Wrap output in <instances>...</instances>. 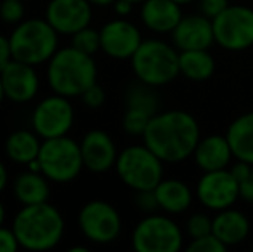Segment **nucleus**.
I'll list each match as a JSON object with an SVG mask.
<instances>
[{"label": "nucleus", "mask_w": 253, "mask_h": 252, "mask_svg": "<svg viewBox=\"0 0 253 252\" xmlns=\"http://www.w3.org/2000/svg\"><path fill=\"white\" fill-rule=\"evenodd\" d=\"M141 138L164 162L174 164L191 157L202 137L200 126L193 114L172 109L152 116Z\"/></svg>", "instance_id": "f257e3e1"}, {"label": "nucleus", "mask_w": 253, "mask_h": 252, "mask_svg": "<svg viewBox=\"0 0 253 252\" xmlns=\"http://www.w3.org/2000/svg\"><path fill=\"white\" fill-rule=\"evenodd\" d=\"M10 226L23 249L38 252L57 247L66 232L62 212L48 202L23 205Z\"/></svg>", "instance_id": "f03ea898"}, {"label": "nucleus", "mask_w": 253, "mask_h": 252, "mask_svg": "<svg viewBox=\"0 0 253 252\" xmlns=\"http://www.w3.org/2000/svg\"><path fill=\"white\" fill-rule=\"evenodd\" d=\"M97 62L93 55L74 49L62 47L47 62V83L53 94L64 97H81L88 87L97 83Z\"/></svg>", "instance_id": "7ed1b4c3"}, {"label": "nucleus", "mask_w": 253, "mask_h": 252, "mask_svg": "<svg viewBox=\"0 0 253 252\" xmlns=\"http://www.w3.org/2000/svg\"><path fill=\"white\" fill-rule=\"evenodd\" d=\"M10 50L12 59L21 62L40 66L47 64L59 50V33L47 19H24L10 31Z\"/></svg>", "instance_id": "20e7f679"}, {"label": "nucleus", "mask_w": 253, "mask_h": 252, "mask_svg": "<svg viewBox=\"0 0 253 252\" xmlns=\"http://www.w3.org/2000/svg\"><path fill=\"white\" fill-rule=\"evenodd\" d=\"M129 61L136 80L155 88L170 83L181 74L179 50L174 45L157 38L141 42Z\"/></svg>", "instance_id": "39448f33"}, {"label": "nucleus", "mask_w": 253, "mask_h": 252, "mask_svg": "<svg viewBox=\"0 0 253 252\" xmlns=\"http://www.w3.org/2000/svg\"><path fill=\"white\" fill-rule=\"evenodd\" d=\"M119 180L131 190H153L164 180V161L147 145H129L117 155Z\"/></svg>", "instance_id": "423d86ee"}, {"label": "nucleus", "mask_w": 253, "mask_h": 252, "mask_svg": "<svg viewBox=\"0 0 253 252\" xmlns=\"http://www.w3.org/2000/svg\"><path fill=\"white\" fill-rule=\"evenodd\" d=\"M38 161L42 173L52 183H71L84 169L80 142L67 135L42 140Z\"/></svg>", "instance_id": "0eeeda50"}, {"label": "nucleus", "mask_w": 253, "mask_h": 252, "mask_svg": "<svg viewBox=\"0 0 253 252\" xmlns=\"http://www.w3.org/2000/svg\"><path fill=\"white\" fill-rule=\"evenodd\" d=\"M131 246L136 252H177L183 247V230L170 214L152 212L134 226Z\"/></svg>", "instance_id": "6e6552de"}, {"label": "nucleus", "mask_w": 253, "mask_h": 252, "mask_svg": "<svg viewBox=\"0 0 253 252\" xmlns=\"http://www.w3.org/2000/svg\"><path fill=\"white\" fill-rule=\"evenodd\" d=\"M215 44L224 50L241 52L253 45V9L229 5L212 19Z\"/></svg>", "instance_id": "1a4fd4ad"}, {"label": "nucleus", "mask_w": 253, "mask_h": 252, "mask_svg": "<svg viewBox=\"0 0 253 252\" xmlns=\"http://www.w3.org/2000/svg\"><path fill=\"white\" fill-rule=\"evenodd\" d=\"M78 226L86 240L98 246H107L119 239L123 218L112 204L105 201H90L80 209Z\"/></svg>", "instance_id": "9d476101"}, {"label": "nucleus", "mask_w": 253, "mask_h": 252, "mask_svg": "<svg viewBox=\"0 0 253 252\" xmlns=\"http://www.w3.org/2000/svg\"><path fill=\"white\" fill-rule=\"evenodd\" d=\"M74 125V107L69 97L52 94L42 99L31 114V130L42 138L64 137Z\"/></svg>", "instance_id": "9b49d317"}, {"label": "nucleus", "mask_w": 253, "mask_h": 252, "mask_svg": "<svg viewBox=\"0 0 253 252\" xmlns=\"http://www.w3.org/2000/svg\"><path fill=\"white\" fill-rule=\"evenodd\" d=\"M197 199L210 211H222L233 207L240 199V183L231 169L205 171L197 183Z\"/></svg>", "instance_id": "f8f14e48"}, {"label": "nucleus", "mask_w": 253, "mask_h": 252, "mask_svg": "<svg viewBox=\"0 0 253 252\" xmlns=\"http://www.w3.org/2000/svg\"><path fill=\"white\" fill-rule=\"evenodd\" d=\"M93 5L88 0H50L45 7V19L59 35H74L90 26Z\"/></svg>", "instance_id": "ddd939ff"}, {"label": "nucleus", "mask_w": 253, "mask_h": 252, "mask_svg": "<svg viewBox=\"0 0 253 252\" xmlns=\"http://www.w3.org/2000/svg\"><path fill=\"white\" fill-rule=\"evenodd\" d=\"M141 42H143L141 31L124 17L109 21L100 30L102 52L112 59H119V61L131 59Z\"/></svg>", "instance_id": "4468645a"}, {"label": "nucleus", "mask_w": 253, "mask_h": 252, "mask_svg": "<svg viewBox=\"0 0 253 252\" xmlns=\"http://www.w3.org/2000/svg\"><path fill=\"white\" fill-rule=\"evenodd\" d=\"M37 66L21 62V61H9L0 69L5 97L14 104H28L31 102L40 92V76H38Z\"/></svg>", "instance_id": "2eb2a0df"}, {"label": "nucleus", "mask_w": 253, "mask_h": 252, "mask_svg": "<svg viewBox=\"0 0 253 252\" xmlns=\"http://www.w3.org/2000/svg\"><path fill=\"white\" fill-rule=\"evenodd\" d=\"M84 169L95 175H103L116 166L117 147L112 137L103 130H90L80 142Z\"/></svg>", "instance_id": "dca6fc26"}, {"label": "nucleus", "mask_w": 253, "mask_h": 252, "mask_svg": "<svg viewBox=\"0 0 253 252\" xmlns=\"http://www.w3.org/2000/svg\"><path fill=\"white\" fill-rule=\"evenodd\" d=\"M172 45L177 50H197V49H210L215 44L212 19L203 14H188L170 31Z\"/></svg>", "instance_id": "f3484780"}, {"label": "nucleus", "mask_w": 253, "mask_h": 252, "mask_svg": "<svg viewBox=\"0 0 253 252\" xmlns=\"http://www.w3.org/2000/svg\"><path fill=\"white\" fill-rule=\"evenodd\" d=\"M191 157L195 164L205 173L226 169L234 154L226 135H209V137L200 138Z\"/></svg>", "instance_id": "a211bd4d"}, {"label": "nucleus", "mask_w": 253, "mask_h": 252, "mask_svg": "<svg viewBox=\"0 0 253 252\" xmlns=\"http://www.w3.org/2000/svg\"><path fill=\"white\" fill-rule=\"evenodd\" d=\"M141 23L153 33H170L183 17L181 3L176 0H145L140 10Z\"/></svg>", "instance_id": "6ab92c4d"}, {"label": "nucleus", "mask_w": 253, "mask_h": 252, "mask_svg": "<svg viewBox=\"0 0 253 252\" xmlns=\"http://www.w3.org/2000/svg\"><path fill=\"white\" fill-rule=\"evenodd\" d=\"M212 233L227 247L238 246L250 235V221L241 211L233 207L222 209L212 218Z\"/></svg>", "instance_id": "aec40b11"}, {"label": "nucleus", "mask_w": 253, "mask_h": 252, "mask_svg": "<svg viewBox=\"0 0 253 252\" xmlns=\"http://www.w3.org/2000/svg\"><path fill=\"white\" fill-rule=\"evenodd\" d=\"M153 190L157 195L159 209L170 216L188 211L191 202H193V192L183 180L164 178Z\"/></svg>", "instance_id": "412c9836"}, {"label": "nucleus", "mask_w": 253, "mask_h": 252, "mask_svg": "<svg viewBox=\"0 0 253 252\" xmlns=\"http://www.w3.org/2000/svg\"><path fill=\"white\" fill-rule=\"evenodd\" d=\"M50 180L43 175L42 171H23L21 175L16 176L12 183V192L17 202L23 205L31 204H42V202H48L50 199Z\"/></svg>", "instance_id": "4be33fe9"}, {"label": "nucleus", "mask_w": 253, "mask_h": 252, "mask_svg": "<svg viewBox=\"0 0 253 252\" xmlns=\"http://www.w3.org/2000/svg\"><path fill=\"white\" fill-rule=\"evenodd\" d=\"M226 137L238 161L253 164V111L238 116L227 126Z\"/></svg>", "instance_id": "5701e85b"}, {"label": "nucleus", "mask_w": 253, "mask_h": 252, "mask_svg": "<svg viewBox=\"0 0 253 252\" xmlns=\"http://www.w3.org/2000/svg\"><path fill=\"white\" fill-rule=\"evenodd\" d=\"M42 147V138L33 130H16L5 140V155L12 162L28 166L38 157Z\"/></svg>", "instance_id": "b1692460"}, {"label": "nucleus", "mask_w": 253, "mask_h": 252, "mask_svg": "<svg viewBox=\"0 0 253 252\" xmlns=\"http://www.w3.org/2000/svg\"><path fill=\"white\" fill-rule=\"evenodd\" d=\"M179 73L191 81H205L215 73V61L209 49L179 52Z\"/></svg>", "instance_id": "393cba45"}, {"label": "nucleus", "mask_w": 253, "mask_h": 252, "mask_svg": "<svg viewBox=\"0 0 253 252\" xmlns=\"http://www.w3.org/2000/svg\"><path fill=\"white\" fill-rule=\"evenodd\" d=\"M126 107L138 109L155 116L159 112V95L155 92V87H150L140 80L133 83L126 90Z\"/></svg>", "instance_id": "a878e982"}, {"label": "nucleus", "mask_w": 253, "mask_h": 252, "mask_svg": "<svg viewBox=\"0 0 253 252\" xmlns=\"http://www.w3.org/2000/svg\"><path fill=\"white\" fill-rule=\"evenodd\" d=\"M71 45L78 50L84 52L88 55H95L98 50H102L100 44V30H95L91 26H86L83 30L71 35Z\"/></svg>", "instance_id": "bb28decb"}, {"label": "nucleus", "mask_w": 253, "mask_h": 252, "mask_svg": "<svg viewBox=\"0 0 253 252\" xmlns=\"http://www.w3.org/2000/svg\"><path fill=\"white\" fill-rule=\"evenodd\" d=\"M231 173L240 183V199L253 204V164L238 161L231 166Z\"/></svg>", "instance_id": "cd10ccee"}, {"label": "nucleus", "mask_w": 253, "mask_h": 252, "mask_svg": "<svg viewBox=\"0 0 253 252\" xmlns=\"http://www.w3.org/2000/svg\"><path fill=\"white\" fill-rule=\"evenodd\" d=\"M150 119L152 116L147 114V112L126 107V112L123 116V128L126 133L133 135V137H143Z\"/></svg>", "instance_id": "c85d7f7f"}, {"label": "nucleus", "mask_w": 253, "mask_h": 252, "mask_svg": "<svg viewBox=\"0 0 253 252\" xmlns=\"http://www.w3.org/2000/svg\"><path fill=\"white\" fill-rule=\"evenodd\" d=\"M24 0H2L0 3V19L5 24H19L24 21Z\"/></svg>", "instance_id": "c756f323"}, {"label": "nucleus", "mask_w": 253, "mask_h": 252, "mask_svg": "<svg viewBox=\"0 0 253 252\" xmlns=\"http://www.w3.org/2000/svg\"><path fill=\"white\" fill-rule=\"evenodd\" d=\"M186 233L191 240L212 233V218L205 212H195L186 221Z\"/></svg>", "instance_id": "7c9ffc66"}, {"label": "nucleus", "mask_w": 253, "mask_h": 252, "mask_svg": "<svg viewBox=\"0 0 253 252\" xmlns=\"http://www.w3.org/2000/svg\"><path fill=\"white\" fill-rule=\"evenodd\" d=\"M186 249L188 252H226L227 246L222 240L217 239L213 233H209L200 239H193Z\"/></svg>", "instance_id": "2f4dec72"}, {"label": "nucleus", "mask_w": 253, "mask_h": 252, "mask_svg": "<svg viewBox=\"0 0 253 252\" xmlns=\"http://www.w3.org/2000/svg\"><path fill=\"white\" fill-rule=\"evenodd\" d=\"M134 205L145 214H152V212L160 211L159 202H157L155 190H138L134 192Z\"/></svg>", "instance_id": "473e14b6"}, {"label": "nucleus", "mask_w": 253, "mask_h": 252, "mask_svg": "<svg viewBox=\"0 0 253 252\" xmlns=\"http://www.w3.org/2000/svg\"><path fill=\"white\" fill-rule=\"evenodd\" d=\"M81 101L86 107L90 109H98L105 102V90L98 83H93L91 87H88L86 90L81 94Z\"/></svg>", "instance_id": "72a5a7b5"}, {"label": "nucleus", "mask_w": 253, "mask_h": 252, "mask_svg": "<svg viewBox=\"0 0 253 252\" xmlns=\"http://www.w3.org/2000/svg\"><path fill=\"white\" fill-rule=\"evenodd\" d=\"M17 249H21V246L12 226L7 228L2 225L0 226V252H16Z\"/></svg>", "instance_id": "f704fd0d"}, {"label": "nucleus", "mask_w": 253, "mask_h": 252, "mask_svg": "<svg viewBox=\"0 0 253 252\" xmlns=\"http://www.w3.org/2000/svg\"><path fill=\"white\" fill-rule=\"evenodd\" d=\"M226 7H229V0H200V12L210 19L219 16Z\"/></svg>", "instance_id": "c9c22d12"}, {"label": "nucleus", "mask_w": 253, "mask_h": 252, "mask_svg": "<svg viewBox=\"0 0 253 252\" xmlns=\"http://www.w3.org/2000/svg\"><path fill=\"white\" fill-rule=\"evenodd\" d=\"M9 61H12V50H10L9 37L0 35V69Z\"/></svg>", "instance_id": "e433bc0d"}, {"label": "nucleus", "mask_w": 253, "mask_h": 252, "mask_svg": "<svg viewBox=\"0 0 253 252\" xmlns=\"http://www.w3.org/2000/svg\"><path fill=\"white\" fill-rule=\"evenodd\" d=\"M133 2H129V0H116L114 2V12L117 14L119 17H126L131 14V10H133Z\"/></svg>", "instance_id": "4c0bfd02"}, {"label": "nucleus", "mask_w": 253, "mask_h": 252, "mask_svg": "<svg viewBox=\"0 0 253 252\" xmlns=\"http://www.w3.org/2000/svg\"><path fill=\"white\" fill-rule=\"evenodd\" d=\"M7 183H9V171H7L5 164L0 161V194L5 190Z\"/></svg>", "instance_id": "58836bf2"}, {"label": "nucleus", "mask_w": 253, "mask_h": 252, "mask_svg": "<svg viewBox=\"0 0 253 252\" xmlns=\"http://www.w3.org/2000/svg\"><path fill=\"white\" fill-rule=\"evenodd\" d=\"M93 7H109V5H114L116 0H88Z\"/></svg>", "instance_id": "ea45409f"}, {"label": "nucleus", "mask_w": 253, "mask_h": 252, "mask_svg": "<svg viewBox=\"0 0 253 252\" xmlns=\"http://www.w3.org/2000/svg\"><path fill=\"white\" fill-rule=\"evenodd\" d=\"M3 221H5V207H3V204L0 202V226L3 225Z\"/></svg>", "instance_id": "a19ab883"}, {"label": "nucleus", "mask_w": 253, "mask_h": 252, "mask_svg": "<svg viewBox=\"0 0 253 252\" xmlns=\"http://www.w3.org/2000/svg\"><path fill=\"white\" fill-rule=\"evenodd\" d=\"M5 90H3V85H2V78H0V105H2V102L5 101Z\"/></svg>", "instance_id": "79ce46f5"}, {"label": "nucleus", "mask_w": 253, "mask_h": 252, "mask_svg": "<svg viewBox=\"0 0 253 252\" xmlns=\"http://www.w3.org/2000/svg\"><path fill=\"white\" fill-rule=\"evenodd\" d=\"M69 252H88V247H83V246H76V247H71Z\"/></svg>", "instance_id": "37998d69"}, {"label": "nucleus", "mask_w": 253, "mask_h": 252, "mask_svg": "<svg viewBox=\"0 0 253 252\" xmlns=\"http://www.w3.org/2000/svg\"><path fill=\"white\" fill-rule=\"evenodd\" d=\"M177 3H181V5H184V3H191L193 0H176Z\"/></svg>", "instance_id": "c03bdc74"}, {"label": "nucleus", "mask_w": 253, "mask_h": 252, "mask_svg": "<svg viewBox=\"0 0 253 252\" xmlns=\"http://www.w3.org/2000/svg\"><path fill=\"white\" fill-rule=\"evenodd\" d=\"M129 2H133V3H143L145 0H129Z\"/></svg>", "instance_id": "a18cd8bd"}]
</instances>
